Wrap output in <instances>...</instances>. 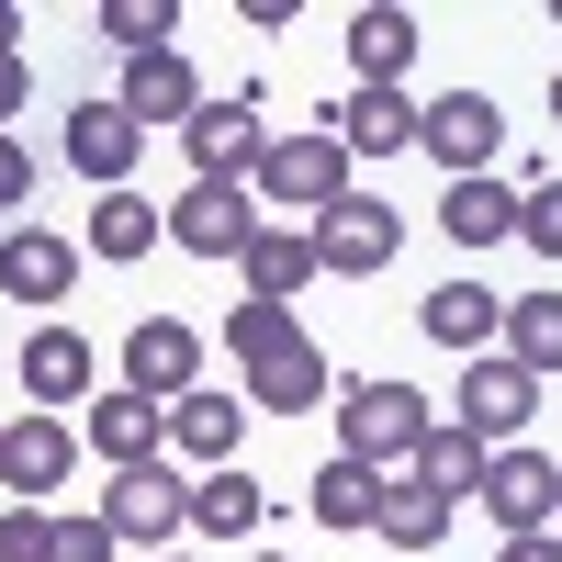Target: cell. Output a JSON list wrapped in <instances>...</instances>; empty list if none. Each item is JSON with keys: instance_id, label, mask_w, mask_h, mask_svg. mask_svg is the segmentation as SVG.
Instances as JSON below:
<instances>
[{"instance_id": "8d00e7d4", "label": "cell", "mask_w": 562, "mask_h": 562, "mask_svg": "<svg viewBox=\"0 0 562 562\" xmlns=\"http://www.w3.org/2000/svg\"><path fill=\"white\" fill-rule=\"evenodd\" d=\"M495 562H562V529H529V540H506Z\"/></svg>"}, {"instance_id": "2e32d148", "label": "cell", "mask_w": 562, "mask_h": 562, "mask_svg": "<svg viewBox=\"0 0 562 562\" xmlns=\"http://www.w3.org/2000/svg\"><path fill=\"white\" fill-rule=\"evenodd\" d=\"M68 281H79V248L57 225H12L0 237V293L12 304H68Z\"/></svg>"}, {"instance_id": "8992f818", "label": "cell", "mask_w": 562, "mask_h": 562, "mask_svg": "<svg viewBox=\"0 0 562 562\" xmlns=\"http://www.w3.org/2000/svg\"><path fill=\"white\" fill-rule=\"evenodd\" d=\"M416 147H428L450 180H484V169H495V147H506V113L484 102V90H439L428 124H416Z\"/></svg>"}, {"instance_id": "d590c367", "label": "cell", "mask_w": 562, "mask_h": 562, "mask_svg": "<svg viewBox=\"0 0 562 562\" xmlns=\"http://www.w3.org/2000/svg\"><path fill=\"white\" fill-rule=\"evenodd\" d=\"M23 102H34V68H23V57H0V135L23 124Z\"/></svg>"}, {"instance_id": "9c48e42d", "label": "cell", "mask_w": 562, "mask_h": 562, "mask_svg": "<svg viewBox=\"0 0 562 562\" xmlns=\"http://www.w3.org/2000/svg\"><path fill=\"white\" fill-rule=\"evenodd\" d=\"M473 506H484V518H495L506 540H529V529H551V518H562V473H551L540 450H495Z\"/></svg>"}, {"instance_id": "5bb4252c", "label": "cell", "mask_w": 562, "mask_h": 562, "mask_svg": "<svg viewBox=\"0 0 562 562\" xmlns=\"http://www.w3.org/2000/svg\"><path fill=\"white\" fill-rule=\"evenodd\" d=\"M237 439H248V394H180L169 405V461H192V473H225L237 461Z\"/></svg>"}, {"instance_id": "836d02e7", "label": "cell", "mask_w": 562, "mask_h": 562, "mask_svg": "<svg viewBox=\"0 0 562 562\" xmlns=\"http://www.w3.org/2000/svg\"><path fill=\"white\" fill-rule=\"evenodd\" d=\"M0 214L34 225V158H23V135H0Z\"/></svg>"}, {"instance_id": "7a4b0ae2", "label": "cell", "mask_w": 562, "mask_h": 562, "mask_svg": "<svg viewBox=\"0 0 562 562\" xmlns=\"http://www.w3.org/2000/svg\"><path fill=\"white\" fill-rule=\"evenodd\" d=\"M248 192H270L281 214H338L349 203V147H338V124H315V135H270V158Z\"/></svg>"}, {"instance_id": "e0dca14e", "label": "cell", "mask_w": 562, "mask_h": 562, "mask_svg": "<svg viewBox=\"0 0 562 562\" xmlns=\"http://www.w3.org/2000/svg\"><path fill=\"white\" fill-rule=\"evenodd\" d=\"M90 450L113 461V473H135V461H169V405H147V394H90Z\"/></svg>"}, {"instance_id": "9a60e30c", "label": "cell", "mask_w": 562, "mask_h": 562, "mask_svg": "<svg viewBox=\"0 0 562 562\" xmlns=\"http://www.w3.org/2000/svg\"><path fill=\"white\" fill-rule=\"evenodd\" d=\"M90 383H102V360H90L79 326H34V338H23V394H34V416L90 405Z\"/></svg>"}, {"instance_id": "cb8c5ba5", "label": "cell", "mask_w": 562, "mask_h": 562, "mask_svg": "<svg viewBox=\"0 0 562 562\" xmlns=\"http://www.w3.org/2000/svg\"><path fill=\"white\" fill-rule=\"evenodd\" d=\"M349 68H360V90H405V68H416V12H349Z\"/></svg>"}, {"instance_id": "7402d4cb", "label": "cell", "mask_w": 562, "mask_h": 562, "mask_svg": "<svg viewBox=\"0 0 562 562\" xmlns=\"http://www.w3.org/2000/svg\"><path fill=\"white\" fill-rule=\"evenodd\" d=\"M113 102H124L135 124H192V113H203V79H192V57L169 45V57H135V68H124Z\"/></svg>"}, {"instance_id": "d4e9b609", "label": "cell", "mask_w": 562, "mask_h": 562, "mask_svg": "<svg viewBox=\"0 0 562 562\" xmlns=\"http://www.w3.org/2000/svg\"><path fill=\"white\" fill-rule=\"evenodd\" d=\"M259 518H270V484H259V473H237V461L192 484V529H203V540H248Z\"/></svg>"}, {"instance_id": "8fae6325", "label": "cell", "mask_w": 562, "mask_h": 562, "mask_svg": "<svg viewBox=\"0 0 562 562\" xmlns=\"http://www.w3.org/2000/svg\"><path fill=\"white\" fill-rule=\"evenodd\" d=\"M68 461H79V428L68 416H12V428H0V484H12V506H34V495H57L68 484Z\"/></svg>"}, {"instance_id": "44dd1931", "label": "cell", "mask_w": 562, "mask_h": 562, "mask_svg": "<svg viewBox=\"0 0 562 562\" xmlns=\"http://www.w3.org/2000/svg\"><path fill=\"white\" fill-rule=\"evenodd\" d=\"M237 270H248V304H293L304 281L326 270V259H315V225H259Z\"/></svg>"}, {"instance_id": "6da1fadb", "label": "cell", "mask_w": 562, "mask_h": 562, "mask_svg": "<svg viewBox=\"0 0 562 562\" xmlns=\"http://www.w3.org/2000/svg\"><path fill=\"white\" fill-rule=\"evenodd\" d=\"M428 394L416 383H394V371H360V383H338V439H349V461H371V473H416V450H428Z\"/></svg>"}, {"instance_id": "3957f363", "label": "cell", "mask_w": 562, "mask_h": 562, "mask_svg": "<svg viewBox=\"0 0 562 562\" xmlns=\"http://www.w3.org/2000/svg\"><path fill=\"white\" fill-rule=\"evenodd\" d=\"M113 540H147V551H169L180 529H192V484L169 473V461H135V473H113V495L90 506Z\"/></svg>"}, {"instance_id": "83f0119b", "label": "cell", "mask_w": 562, "mask_h": 562, "mask_svg": "<svg viewBox=\"0 0 562 562\" xmlns=\"http://www.w3.org/2000/svg\"><path fill=\"white\" fill-rule=\"evenodd\" d=\"M484 461H495V450L461 428V416H439V428H428V450H416V484L461 506V495H484Z\"/></svg>"}, {"instance_id": "7c38bea8", "label": "cell", "mask_w": 562, "mask_h": 562, "mask_svg": "<svg viewBox=\"0 0 562 562\" xmlns=\"http://www.w3.org/2000/svg\"><path fill=\"white\" fill-rule=\"evenodd\" d=\"M416 326H428L450 360H495L506 349V293H484V281H439V293L416 304Z\"/></svg>"}, {"instance_id": "f1b7e54d", "label": "cell", "mask_w": 562, "mask_h": 562, "mask_svg": "<svg viewBox=\"0 0 562 562\" xmlns=\"http://www.w3.org/2000/svg\"><path fill=\"white\" fill-rule=\"evenodd\" d=\"M371 529H383V551H439L450 540V495H428V484H383V518H371Z\"/></svg>"}, {"instance_id": "4dcf8cb0", "label": "cell", "mask_w": 562, "mask_h": 562, "mask_svg": "<svg viewBox=\"0 0 562 562\" xmlns=\"http://www.w3.org/2000/svg\"><path fill=\"white\" fill-rule=\"evenodd\" d=\"M281 338H304V326H293V304H248V293L225 304V349H237V360H270Z\"/></svg>"}, {"instance_id": "1f68e13d", "label": "cell", "mask_w": 562, "mask_h": 562, "mask_svg": "<svg viewBox=\"0 0 562 562\" xmlns=\"http://www.w3.org/2000/svg\"><path fill=\"white\" fill-rule=\"evenodd\" d=\"M518 237L562 270V180H529V192H518Z\"/></svg>"}, {"instance_id": "5b68a950", "label": "cell", "mask_w": 562, "mask_h": 562, "mask_svg": "<svg viewBox=\"0 0 562 562\" xmlns=\"http://www.w3.org/2000/svg\"><path fill=\"white\" fill-rule=\"evenodd\" d=\"M394 248H405V214H394L383 192H349L338 214H315V259L338 270V281H383Z\"/></svg>"}, {"instance_id": "60d3db41", "label": "cell", "mask_w": 562, "mask_h": 562, "mask_svg": "<svg viewBox=\"0 0 562 562\" xmlns=\"http://www.w3.org/2000/svg\"><path fill=\"white\" fill-rule=\"evenodd\" d=\"M259 562H281V551H259Z\"/></svg>"}, {"instance_id": "4fadbf2b", "label": "cell", "mask_w": 562, "mask_h": 562, "mask_svg": "<svg viewBox=\"0 0 562 562\" xmlns=\"http://www.w3.org/2000/svg\"><path fill=\"white\" fill-rule=\"evenodd\" d=\"M135 147H147V124H135L124 102H79L68 113V169L102 180V192H135Z\"/></svg>"}, {"instance_id": "4316f807", "label": "cell", "mask_w": 562, "mask_h": 562, "mask_svg": "<svg viewBox=\"0 0 562 562\" xmlns=\"http://www.w3.org/2000/svg\"><path fill=\"white\" fill-rule=\"evenodd\" d=\"M304 506H315V529H371V518H383V473H371V461H326V473L304 484Z\"/></svg>"}, {"instance_id": "ac0fdd59", "label": "cell", "mask_w": 562, "mask_h": 562, "mask_svg": "<svg viewBox=\"0 0 562 562\" xmlns=\"http://www.w3.org/2000/svg\"><path fill=\"white\" fill-rule=\"evenodd\" d=\"M326 394H338V371H326L315 338H281L270 360H248V405H259V416H304V405H326Z\"/></svg>"}, {"instance_id": "30bf717a", "label": "cell", "mask_w": 562, "mask_h": 562, "mask_svg": "<svg viewBox=\"0 0 562 562\" xmlns=\"http://www.w3.org/2000/svg\"><path fill=\"white\" fill-rule=\"evenodd\" d=\"M248 237H259V214L237 180H192L169 203V248H192V259H248Z\"/></svg>"}, {"instance_id": "b9f144b4", "label": "cell", "mask_w": 562, "mask_h": 562, "mask_svg": "<svg viewBox=\"0 0 562 562\" xmlns=\"http://www.w3.org/2000/svg\"><path fill=\"white\" fill-rule=\"evenodd\" d=\"M551 529H562V518H551Z\"/></svg>"}, {"instance_id": "d6a6232c", "label": "cell", "mask_w": 562, "mask_h": 562, "mask_svg": "<svg viewBox=\"0 0 562 562\" xmlns=\"http://www.w3.org/2000/svg\"><path fill=\"white\" fill-rule=\"evenodd\" d=\"M57 551V518L45 506H0V562H45Z\"/></svg>"}, {"instance_id": "f35d334b", "label": "cell", "mask_w": 562, "mask_h": 562, "mask_svg": "<svg viewBox=\"0 0 562 562\" xmlns=\"http://www.w3.org/2000/svg\"><path fill=\"white\" fill-rule=\"evenodd\" d=\"M551 124H562V68H551Z\"/></svg>"}, {"instance_id": "ba28073f", "label": "cell", "mask_w": 562, "mask_h": 562, "mask_svg": "<svg viewBox=\"0 0 562 562\" xmlns=\"http://www.w3.org/2000/svg\"><path fill=\"white\" fill-rule=\"evenodd\" d=\"M124 394H147V405H180V394H203V338L180 315H147L124 338Z\"/></svg>"}, {"instance_id": "603a6c76", "label": "cell", "mask_w": 562, "mask_h": 562, "mask_svg": "<svg viewBox=\"0 0 562 562\" xmlns=\"http://www.w3.org/2000/svg\"><path fill=\"white\" fill-rule=\"evenodd\" d=\"M158 237H169V214H158L147 192H102V203H90V225H79V248H90V259H113V270H124V259H147Z\"/></svg>"}, {"instance_id": "ab89813d", "label": "cell", "mask_w": 562, "mask_h": 562, "mask_svg": "<svg viewBox=\"0 0 562 562\" xmlns=\"http://www.w3.org/2000/svg\"><path fill=\"white\" fill-rule=\"evenodd\" d=\"M158 562H192V551H158Z\"/></svg>"}, {"instance_id": "ffe728a7", "label": "cell", "mask_w": 562, "mask_h": 562, "mask_svg": "<svg viewBox=\"0 0 562 562\" xmlns=\"http://www.w3.org/2000/svg\"><path fill=\"white\" fill-rule=\"evenodd\" d=\"M326 124H338V147H349V158H394V147H416L428 102H405V90H349Z\"/></svg>"}, {"instance_id": "52a82bcc", "label": "cell", "mask_w": 562, "mask_h": 562, "mask_svg": "<svg viewBox=\"0 0 562 562\" xmlns=\"http://www.w3.org/2000/svg\"><path fill=\"white\" fill-rule=\"evenodd\" d=\"M529 416H540V383H529L506 349H495V360H461V428H473L484 450H518Z\"/></svg>"}, {"instance_id": "d6986e66", "label": "cell", "mask_w": 562, "mask_h": 562, "mask_svg": "<svg viewBox=\"0 0 562 562\" xmlns=\"http://www.w3.org/2000/svg\"><path fill=\"white\" fill-rule=\"evenodd\" d=\"M439 237H450L461 259H484L495 237H518V192H506L495 169H484V180H450V192H439Z\"/></svg>"}, {"instance_id": "277c9868", "label": "cell", "mask_w": 562, "mask_h": 562, "mask_svg": "<svg viewBox=\"0 0 562 562\" xmlns=\"http://www.w3.org/2000/svg\"><path fill=\"white\" fill-rule=\"evenodd\" d=\"M180 147H192V180H259L270 158V135H259V90H225V102H203L192 124H180Z\"/></svg>"}, {"instance_id": "f546056e", "label": "cell", "mask_w": 562, "mask_h": 562, "mask_svg": "<svg viewBox=\"0 0 562 562\" xmlns=\"http://www.w3.org/2000/svg\"><path fill=\"white\" fill-rule=\"evenodd\" d=\"M169 34H180V0H102V45L135 68V57H169Z\"/></svg>"}, {"instance_id": "e575fe53", "label": "cell", "mask_w": 562, "mask_h": 562, "mask_svg": "<svg viewBox=\"0 0 562 562\" xmlns=\"http://www.w3.org/2000/svg\"><path fill=\"white\" fill-rule=\"evenodd\" d=\"M45 562H113V529L102 518H57V551Z\"/></svg>"}, {"instance_id": "74e56055", "label": "cell", "mask_w": 562, "mask_h": 562, "mask_svg": "<svg viewBox=\"0 0 562 562\" xmlns=\"http://www.w3.org/2000/svg\"><path fill=\"white\" fill-rule=\"evenodd\" d=\"M0 57H23V12H12V0H0Z\"/></svg>"}, {"instance_id": "484cf974", "label": "cell", "mask_w": 562, "mask_h": 562, "mask_svg": "<svg viewBox=\"0 0 562 562\" xmlns=\"http://www.w3.org/2000/svg\"><path fill=\"white\" fill-rule=\"evenodd\" d=\"M506 360H518L529 383H551V371H562V281H540V293L506 304Z\"/></svg>"}]
</instances>
